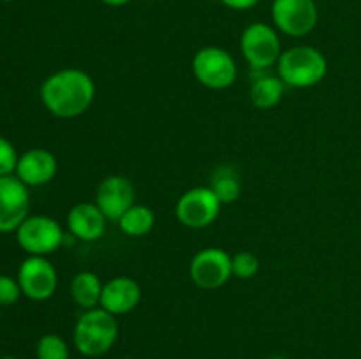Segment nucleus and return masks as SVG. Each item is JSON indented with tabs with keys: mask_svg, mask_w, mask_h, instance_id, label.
<instances>
[{
	"mask_svg": "<svg viewBox=\"0 0 361 359\" xmlns=\"http://www.w3.org/2000/svg\"><path fill=\"white\" fill-rule=\"evenodd\" d=\"M189 275L190 280L201 289L214 291L222 287L233 275L231 256L217 246L200 250L190 260Z\"/></svg>",
	"mask_w": 361,
	"mask_h": 359,
	"instance_id": "10",
	"label": "nucleus"
},
{
	"mask_svg": "<svg viewBox=\"0 0 361 359\" xmlns=\"http://www.w3.org/2000/svg\"><path fill=\"white\" fill-rule=\"evenodd\" d=\"M141 301V287L134 278L116 277L106 282L102 287L101 308L113 315H126L133 312Z\"/></svg>",
	"mask_w": 361,
	"mask_h": 359,
	"instance_id": "14",
	"label": "nucleus"
},
{
	"mask_svg": "<svg viewBox=\"0 0 361 359\" xmlns=\"http://www.w3.org/2000/svg\"><path fill=\"white\" fill-rule=\"evenodd\" d=\"M18 158H20V155H18L13 143L4 136H0V176L14 175Z\"/></svg>",
	"mask_w": 361,
	"mask_h": 359,
	"instance_id": "22",
	"label": "nucleus"
},
{
	"mask_svg": "<svg viewBox=\"0 0 361 359\" xmlns=\"http://www.w3.org/2000/svg\"><path fill=\"white\" fill-rule=\"evenodd\" d=\"M118 338V322L104 308L85 310L76 320L73 333L74 347L87 358H101L111 351Z\"/></svg>",
	"mask_w": 361,
	"mask_h": 359,
	"instance_id": "2",
	"label": "nucleus"
},
{
	"mask_svg": "<svg viewBox=\"0 0 361 359\" xmlns=\"http://www.w3.org/2000/svg\"><path fill=\"white\" fill-rule=\"evenodd\" d=\"M2 2H13V0H2Z\"/></svg>",
	"mask_w": 361,
	"mask_h": 359,
	"instance_id": "28",
	"label": "nucleus"
},
{
	"mask_svg": "<svg viewBox=\"0 0 361 359\" xmlns=\"http://www.w3.org/2000/svg\"><path fill=\"white\" fill-rule=\"evenodd\" d=\"M28 187L14 175L0 176V232H13L28 217Z\"/></svg>",
	"mask_w": 361,
	"mask_h": 359,
	"instance_id": "11",
	"label": "nucleus"
},
{
	"mask_svg": "<svg viewBox=\"0 0 361 359\" xmlns=\"http://www.w3.org/2000/svg\"><path fill=\"white\" fill-rule=\"evenodd\" d=\"M192 73L203 87L224 90L236 81L238 67L231 53L219 46H204L194 55Z\"/></svg>",
	"mask_w": 361,
	"mask_h": 359,
	"instance_id": "5",
	"label": "nucleus"
},
{
	"mask_svg": "<svg viewBox=\"0 0 361 359\" xmlns=\"http://www.w3.org/2000/svg\"><path fill=\"white\" fill-rule=\"evenodd\" d=\"M116 222L123 234L130 236V238H141L154 229L155 215L145 204H134Z\"/></svg>",
	"mask_w": 361,
	"mask_h": 359,
	"instance_id": "18",
	"label": "nucleus"
},
{
	"mask_svg": "<svg viewBox=\"0 0 361 359\" xmlns=\"http://www.w3.org/2000/svg\"><path fill=\"white\" fill-rule=\"evenodd\" d=\"M106 220L95 203H78L67 213V229L71 236L81 241H95L106 231Z\"/></svg>",
	"mask_w": 361,
	"mask_h": 359,
	"instance_id": "15",
	"label": "nucleus"
},
{
	"mask_svg": "<svg viewBox=\"0 0 361 359\" xmlns=\"http://www.w3.org/2000/svg\"><path fill=\"white\" fill-rule=\"evenodd\" d=\"M284 81L279 76L271 74H261L250 84V102L257 109H271L281 102L284 95Z\"/></svg>",
	"mask_w": 361,
	"mask_h": 359,
	"instance_id": "17",
	"label": "nucleus"
},
{
	"mask_svg": "<svg viewBox=\"0 0 361 359\" xmlns=\"http://www.w3.org/2000/svg\"><path fill=\"white\" fill-rule=\"evenodd\" d=\"M0 359H18V358H13V355H4V358H0Z\"/></svg>",
	"mask_w": 361,
	"mask_h": 359,
	"instance_id": "27",
	"label": "nucleus"
},
{
	"mask_svg": "<svg viewBox=\"0 0 361 359\" xmlns=\"http://www.w3.org/2000/svg\"><path fill=\"white\" fill-rule=\"evenodd\" d=\"M240 48L245 62L254 70H267L268 67L275 65L282 55L281 37L277 28L267 23H250L242 32Z\"/></svg>",
	"mask_w": 361,
	"mask_h": 359,
	"instance_id": "6",
	"label": "nucleus"
},
{
	"mask_svg": "<svg viewBox=\"0 0 361 359\" xmlns=\"http://www.w3.org/2000/svg\"><path fill=\"white\" fill-rule=\"evenodd\" d=\"M16 241L28 256L46 257L56 252L66 241V232L48 215H28L16 229Z\"/></svg>",
	"mask_w": 361,
	"mask_h": 359,
	"instance_id": "4",
	"label": "nucleus"
},
{
	"mask_svg": "<svg viewBox=\"0 0 361 359\" xmlns=\"http://www.w3.org/2000/svg\"><path fill=\"white\" fill-rule=\"evenodd\" d=\"M222 203L212 187H194L183 192L176 201L175 215L178 222L190 229H203L214 224L221 213Z\"/></svg>",
	"mask_w": 361,
	"mask_h": 359,
	"instance_id": "7",
	"label": "nucleus"
},
{
	"mask_svg": "<svg viewBox=\"0 0 361 359\" xmlns=\"http://www.w3.org/2000/svg\"><path fill=\"white\" fill-rule=\"evenodd\" d=\"M210 187L222 204L235 203L242 192L238 175L231 165H221L219 169H215Z\"/></svg>",
	"mask_w": 361,
	"mask_h": 359,
	"instance_id": "19",
	"label": "nucleus"
},
{
	"mask_svg": "<svg viewBox=\"0 0 361 359\" xmlns=\"http://www.w3.org/2000/svg\"><path fill=\"white\" fill-rule=\"evenodd\" d=\"M221 4H224L226 7L233 11H247V9H252L259 4V0H219Z\"/></svg>",
	"mask_w": 361,
	"mask_h": 359,
	"instance_id": "24",
	"label": "nucleus"
},
{
	"mask_svg": "<svg viewBox=\"0 0 361 359\" xmlns=\"http://www.w3.org/2000/svg\"><path fill=\"white\" fill-rule=\"evenodd\" d=\"M126 359H134V358H126Z\"/></svg>",
	"mask_w": 361,
	"mask_h": 359,
	"instance_id": "29",
	"label": "nucleus"
},
{
	"mask_svg": "<svg viewBox=\"0 0 361 359\" xmlns=\"http://www.w3.org/2000/svg\"><path fill=\"white\" fill-rule=\"evenodd\" d=\"M59 171L55 155L46 148H30L20 155L14 176L27 187H41L51 182Z\"/></svg>",
	"mask_w": 361,
	"mask_h": 359,
	"instance_id": "13",
	"label": "nucleus"
},
{
	"mask_svg": "<svg viewBox=\"0 0 361 359\" xmlns=\"http://www.w3.org/2000/svg\"><path fill=\"white\" fill-rule=\"evenodd\" d=\"M21 294L32 301H46L51 298L59 285V275L55 266L46 257L28 256L20 264L16 275Z\"/></svg>",
	"mask_w": 361,
	"mask_h": 359,
	"instance_id": "9",
	"label": "nucleus"
},
{
	"mask_svg": "<svg viewBox=\"0 0 361 359\" xmlns=\"http://www.w3.org/2000/svg\"><path fill=\"white\" fill-rule=\"evenodd\" d=\"M21 287L18 278L9 275H0V306H9L20 299Z\"/></svg>",
	"mask_w": 361,
	"mask_h": 359,
	"instance_id": "23",
	"label": "nucleus"
},
{
	"mask_svg": "<svg viewBox=\"0 0 361 359\" xmlns=\"http://www.w3.org/2000/svg\"><path fill=\"white\" fill-rule=\"evenodd\" d=\"M95 83L85 70L69 67L53 73L41 84V101L59 118H76L92 106Z\"/></svg>",
	"mask_w": 361,
	"mask_h": 359,
	"instance_id": "1",
	"label": "nucleus"
},
{
	"mask_svg": "<svg viewBox=\"0 0 361 359\" xmlns=\"http://www.w3.org/2000/svg\"><path fill=\"white\" fill-rule=\"evenodd\" d=\"M101 2H104L106 6H111V7H122L126 6V4H129L130 0H101Z\"/></svg>",
	"mask_w": 361,
	"mask_h": 359,
	"instance_id": "25",
	"label": "nucleus"
},
{
	"mask_svg": "<svg viewBox=\"0 0 361 359\" xmlns=\"http://www.w3.org/2000/svg\"><path fill=\"white\" fill-rule=\"evenodd\" d=\"M271 18L282 34L303 37L316 28L319 13L314 0H274Z\"/></svg>",
	"mask_w": 361,
	"mask_h": 359,
	"instance_id": "8",
	"label": "nucleus"
},
{
	"mask_svg": "<svg viewBox=\"0 0 361 359\" xmlns=\"http://www.w3.org/2000/svg\"><path fill=\"white\" fill-rule=\"evenodd\" d=\"M102 287L104 284L94 271H80L71 282V296L73 301L85 312L101 305Z\"/></svg>",
	"mask_w": 361,
	"mask_h": 359,
	"instance_id": "16",
	"label": "nucleus"
},
{
	"mask_svg": "<svg viewBox=\"0 0 361 359\" xmlns=\"http://www.w3.org/2000/svg\"><path fill=\"white\" fill-rule=\"evenodd\" d=\"M270 359H288V358H284V355H271Z\"/></svg>",
	"mask_w": 361,
	"mask_h": 359,
	"instance_id": "26",
	"label": "nucleus"
},
{
	"mask_svg": "<svg viewBox=\"0 0 361 359\" xmlns=\"http://www.w3.org/2000/svg\"><path fill=\"white\" fill-rule=\"evenodd\" d=\"M277 73L288 87H316L328 73L326 56L312 46H295L282 51L277 62Z\"/></svg>",
	"mask_w": 361,
	"mask_h": 359,
	"instance_id": "3",
	"label": "nucleus"
},
{
	"mask_svg": "<svg viewBox=\"0 0 361 359\" xmlns=\"http://www.w3.org/2000/svg\"><path fill=\"white\" fill-rule=\"evenodd\" d=\"M231 266L233 275L242 280H249V278L256 277L259 271V260L254 253L250 252H238L231 257Z\"/></svg>",
	"mask_w": 361,
	"mask_h": 359,
	"instance_id": "21",
	"label": "nucleus"
},
{
	"mask_svg": "<svg viewBox=\"0 0 361 359\" xmlns=\"http://www.w3.org/2000/svg\"><path fill=\"white\" fill-rule=\"evenodd\" d=\"M136 199V190L129 178L120 175H111L102 180L95 192V204L104 213L108 220H118L129 208H133Z\"/></svg>",
	"mask_w": 361,
	"mask_h": 359,
	"instance_id": "12",
	"label": "nucleus"
},
{
	"mask_svg": "<svg viewBox=\"0 0 361 359\" xmlns=\"http://www.w3.org/2000/svg\"><path fill=\"white\" fill-rule=\"evenodd\" d=\"M37 359H69V345L59 334H44L37 341Z\"/></svg>",
	"mask_w": 361,
	"mask_h": 359,
	"instance_id": "20",
	"label": "nucleus"
}]
</instances>
